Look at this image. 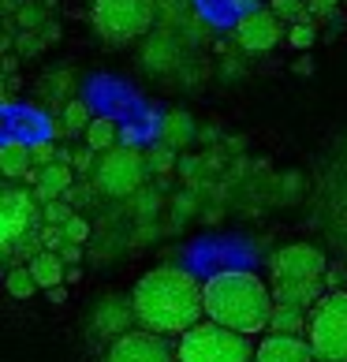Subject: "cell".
Wrapping results in <instances>:
<instances>
[{"mask_svg":"<svg viewBox=\"0 0 347 362\" xmlns=\"http://www.w3.org/2000/svg\"><path fill=\"white\" fill-rule=\"evenodd\" d=\"M131 303H135V317L146 332L187 337L194 325H202L206 284H198L180 265H157L146 276H139Z\"/></svg>","mask_w":347,"mask_h":362,"instance_id":"6da1fadb","label":"cell"},{"mask_svg":"<svg viewBox=\"0 0 347 362\" xmlns=\"http://www.w3.org/2000/svg\"><path fill=\"white\" fill-rule=\"evenodd\" d=\"M273 310H276L273 288L254 273L224 269L206 280V317L220 329L254 337V332L269 329Z\"/></svg>","mask_w":347,"mask_h":362,"instance_id":"7a4b0ae2","label":"cell"},{"mask_svg":"<svg viewBox=\"0 0 347 362\" xmlns=\"http://www.w3.org/2000/svg\"><path fill=\"white\" fill-rule=\"evenodd\" d=\"M258 347L250 344V337L232 329H220L213 321L194 325L187 337H180L176 358L180 362H254Z\"/></svg>","mask_w":347,"mask_h":362,"instance_id":"3957f363","label":"cell"},{"mask_svg":"<svg viewBox=\"0 0 347 362\" xmlns=\"http://www.w3.org/2000/svg\"><path fill=\"white\" fill-rule=\"evenodd\" d=\"M317 362H347V291H329L310 310L306 325Z\"/></svg>","mask_w":347,"mask_h":362,"instance_id":"277c9868","label":"cell"},{"mask_svg":"<svg viewBox=\"0 0 347 362\" xmlns=\"http://www.w3.org/2000/svg\"><path fill=\"white\" fill-rule=\"evenodd\" d=\"M153 0H93V26L105 42L124 45L150 34L153 26Z\"/></svg>","mask_w":347,"mask_h":362,"instance_id":"5b68a950","label":"cell"},{"mask_svg":"<svg viewBox=\"0 0 347 362\" xmlns=\"http://www.w3.org/2000/svg\"><path fill=\"white\" fill-rule=\"evenodd\" d=\"M146 160L142 153L135 150H109L101 160H98V176H93V183H98L101 194H112V198H127L135 194L139 187L146 183Z\"/></svg>","mask_w":347,"mask_h":362,"instance_id":"8992f818","label":"cell"},{"mask_svg":"<svg viewBox=\"0 0 347 362\" xmlns=\"http://www.w3.org/2000/svg\"><path fill=\"white\" fill-rule=\"evenodd\" d=\"M37 217H42V209H37V198L30 191L8 187L0 194V247H4V254L16 243H23L26 235H34Z\"/></svg>","mask_w":347,"mask_h":362,"instance_id":"52a82bcc","label":"cell"},{"mask_svg":"<svg viewBox=\"0 0 347 362\" xmlns=\"http://www.w3.org/2000/svg\"><path fill=\"white\" fill-rule=\"evenodd\" d=\"M325 254L310 243H291L273 254V284H291V280H325Z\"/></svg>","mask_w":347,"mask_h":362,"instance_id":"ba28073f","label":"cell"},{"mask_svg":"<svg viewBox=\"0 0 347 362\" xmlns=\"http://www.w3.org/2000/svg\"><path fill=\"white\" fill-rule=\"evenodd\" d=\"M105 362H180V358L168 347L165 337L139 329V332H127V337H119L116 344H109Z\"/></svg>","mask_w":347,"mask_h":362,"instance_id":"9c48e42d","label":"cell"},{"mask_svg":"<svg viewBox=\"0 0 347 362\" xmlns=\"http://www.w3.org/2000/svg\"><path fill=\"white\" fill-rule=\"evenodd\" d=\"M280 42H288V34H284V23L273 16V8L250 11V16H243L235 26V45L247 49V52H269Z\"/></svg>","mask_w":347,"mask_h":362,"instance_id":"30bf717a","label":"cell"},{"mask_svg":"<svg viewBox=\"0 0 347 362\" xmlns=\"http://www.w3.org/2000/svg\"><path fill=\"white\" fill-rule=\"evenodd\" d=\"M131 321H139L135 317V303L124 299V295H105V299L93 306V314H90V329L98 332L101 340L116 344L119 337L131 332Z\"/></svg>","mask_w":347,"mask_h":362,"instance_id":"8fae6325","label":"cell"},{"mask_svg":"<svg viewBox=\"0 0 347 362\" xmlns=\"http://www.w3.org/2000/svg\"><path fill=\"white\" fill-rule=\"evenodd\" d=\"M254 362H317V355L306 337H273L269 332L258 344Z\"/></svg>","mask_w":347,"mask_h":362,"instance_id":"7c38bea8","label":"cell"},{"mask_svg":"<svg viewBox=\"0 0 347 362\" xmlns=\"http://www.w3.org/2000/svg\"><path fill=\"white\" fill-rule=\"evenodd\" d=\"M71 176H75V168L68 165V160H57V165L42 168V172H37V183H34V198L42 206L60 202V198L71 191Z\"/></svg>","mask_w":347,"mask_h":362,"instance_id":"4fadbf2b","label":"cell"},{"mask_svg":"<svg viewBox=\"0 0 347 362\" xmlns=\"http://www.w3.org/2000/svg\"><path fill=\"white\" fill-rule=\"evenodd\" d=\"M26 269L37 280V288H45V291L60 288V280H68V262H64L57 250H42L37 258L26 262Z\"/></svg>","mask_w":347,"mask_h":362,"instance_id":"5bb4252c","label":"cell"},{"mask_svg":"<svg viewBox=\"0 0 347 362\" xmlns=\"http://www.w3.org/2000/svg\"><path fill=\"white\" fill-rule=\"evenodd\" d=\"M30 146H23L16 139H8L4 146H0V172H4L8 180H26L30 176Z\"/></svg>","mask_w":347,"mask_h":362,"instance_id":"9a60e30c","label":"cell"},{"mask_svg":"<svg viewBox=\"0 0 347 362\" xmlns=\"http://www.w3.org/2000/svg\"><path fill=\"white\" fill-rule=\"evenodd\" d=\"M306 325H310V314H306V310L276 306V310H273V321H269V332H273V337H302Z\"/></svg>","mask_w":347,"mask_h":362,"instance_id":"2e32d148","label":"cell"},{"mask_svg":"<svg viewBox=\"0 0 347 362\" xmlns=\"http://www.w3.org/2000/svg\"><path fill=\"white\" fill-rule=\"evenodd\" d=\"M161 139L168 150H180V146H187L194 139V124H191V116L187 112H168L165 116V131H161Z\"/></svg>","mask_w":347,"mask_h":362,"instance_id":"e0dca14e","label":"cell"},{"mask_svg":"<svg viewBox=\"0 0 347 362\" xmlns=\"http://www.w3.org/2000/svg\"><path fill=\"white\" fill-rule=\"evenodd\" d=\"M112 142H116V124H112V119H93L90 131H86V146H90V150L93 153H109Z\"/></svg>","mask_w":347,"mask_h":362,"instance_id":"ac0fdd59","label":"cell"},{"mask_svg":"<svg viewBox=\"0 0 347 362\" xmlns=\"http://www.w3.org/2000/svg\"><path fill=\"white\" fill-rule=\"evenodd\" d=\"M90 109L83 101H68L64 105V135H83V131H90Z\"/></svg>","mask_w":347,"mask_h":362,"instance_id":"d6986e66","label":"cell"},{"mask_svg":"<svg viewBox=\"0 0 347 362\" xmlns=\"http://www.w3.org/2000/svg\"><path fill=\"white\" fill-rule=\"evenodd\" d=\"M8 291L16 295V299H30V295L37 291V280L30 276L26 265H11L8 269Z\"/></svg>","mask_w":347,"mask_h":362,"instance_id":"ffe728a7","label":"cell"},{"mask_svg":"<svg viewBox=\"0 0 347 362\" xmlns=\"http://www.w3.org/2000/svg\"><path fill=\"white\" fill-rule=\"evenodd\" d=\"M269 8H273V16L280 23H302V19H310L306 16V0H269Z\"/></svg>","mask_w":347,"mask_h":362,"instance_id":"44dd1931","label":"cell"},{"mask_svg":"<svg viewBox=\"0 0 347 362\" xmlns=\"http://www.w3.org/2000/svg\"><path fill=\"white\" fill-rule=\"evenodd\" d=\"M317 42V30H314V23L310 19H302V23H295V26H288V45L291 49H310Z\"/></svg>","mask_w":347,"mask_h":362,"instance_id":"7402d4cb","label":"cell"},{"mask_svg":"<svg viewBox=\"0 0 347 362\" xmlns=\"http://www.w3.org/2000/svg\"><path fill=\"white\" fill-rule=\"evenodd\" d=\"M68 90H71V75L68 71H60V75L52 71L45 83H42V98L45 101H60V93H68Z\"/></svg>","mask_w":347,"mask_h":362,"instance_id":"603a6c76","label":"cell"},{"mask_svg":"<svg viewBox=\"0 0 347 362\" xmlns=\"http://www.w3.org/2000/svg\"><path fill=\"white\" fill-rule=\"evenodd\" d=\"M71 217H75V213H71L68 202H49V206H42V221H45L49 228H64Z\"/></svg>","mask_w":347,"mask_h":362,"instance_id":"cb8c5ba5","label":"cell"},{"mask_svg":"<svg viewBox=\"0 0 347 362\" xmlns=\"http://www.w3.org/2000/svg\"><path fill=\"white\" fill-rule=\"evenodd\" d=\"M30 160L37 165V172H42V168H49V165H57L60 150H57L52 142H34V146H30Z\"/></svg>","mask_w":347,"mask_h":362,"instance_id":"d4e9b609","label":"cell"},{"mask_svg":"<svg viewBox=\"0 0 347 362\" xmlns=\"http://www.w3.org/2000/svg\"><path fill=\"white\" fill-rule=\"evenodd\" d=\"M64 239H68V243H75V247H83L86 239H90V224H86L83 217H71L68 224H64Z\"/></svg>","mask_w":347,"mask_h":362,"instance_id":"484cf974","label":"cell"},{"mask_svg":"<svg viewBox=\"0 0 347 362\" xmlns=\"http://www.w3.org/2000/svg\"><path fill=\"white\" fill-rule=\"evenodd\" d=\"M336 4L340 0H306V16L310 19H329V16H336Z\"/></svg>","mask_w":347,"mask_h":362,"instance_id":"4316f807","label":"cell"},{"mask_svg":"<svg viewBox=\"0 0 347 362\" xmlns=\"http://www.w3.org/2000/svg\"><path fill=\"white\" fill-rule=\"evenodd\" d=\"M42 45H45V37H37L34 30H23V34H19V52H23V57H34Z\"/></svg>","mask_w":347,"mask_h":362,"instance_id":"83f0119b","label":"cell"},{"mask_svg":"<svg viewBox=\"0 0 347 362\" xmlns=\"http://www.w3.org/2000/svg\"><path fill=\"white\" fill-rule=\"evenodd\" d=\"M93 150L86 146V150H78V153H71V168H78V172H86L90 165H93V157H90Z\"/></svg>","mask_w":347,"mask_h":362,"instance_id":"f1b7e54d","label":"cell"},{"mask_svg":"<svg viewBox=\"0 0 347 362\" xmlns=\"http://www.w3.org/2000/svg\"><path fill=\"white\" fill-rule=\"evenodd\" d=\"M153 168H157V172H168V168H172V150H168V146L153 153Z\"/></svg>","mask_w":347,"mask_h":362,"instance_id":"f546056e","label":"cell"},{"mask_svg":"<svg viewBox=\"0 0 347 362\" xmlns=\"http://www.w3.org/2000/svg\"><path fill=\"white\" fill-rule=\"evenodd\" d=\"M60 258H64V262H68V265H71V269H75V262H78V258H83V250H78L75 243H68V247H64V250H60Z\"/></svg>","mask_w":347,"mask_h":362,"instance_id":"4dcf8cb0","label":"cell"},{"mask_svg":"<svg viewBox=\"0 0 347 362\" xmlns=\"http://www.w3.org/2000/svg\"><path fill=\"white\" fill-rule=\"evenodd\" d=\"M295 71H299V75H310V71H314V64H310V60H306V57H302V60L295 64Z\"/></svg>","mask_w":347,"mask_h":362,"instance_id":"1f68e13d","label":"cell"},{"mask_svg":"<svg viewBox=\"0 0 347 362\" xmlns=\"http://www.w3.org/2000/svg\"><path fill=\"white\" fill-rule=\"evenodd\" d=\"M153 4H157V8H161V4H165V0H153Z\"/></svg>","mask_w":347,"mask_h":362,"instance_id":"d6a6232c","label":"cell"}]
</instances>
